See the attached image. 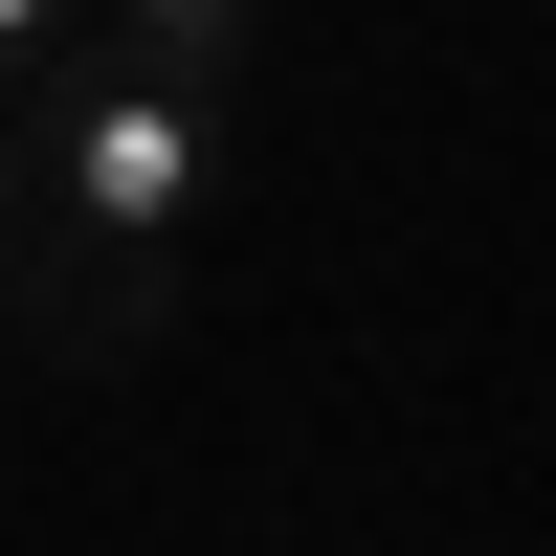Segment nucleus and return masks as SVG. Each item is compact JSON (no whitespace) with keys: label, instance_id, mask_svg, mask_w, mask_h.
<instances>
[{"label":"nucleus","instance_id":"obj_4","mask_svg":"<svg viewBox=\"0 0 556 556\" xmlns=\"http://www.w3.org/2000/svg\"><path fill=\"white\" fill-rule=\"evenodd\" d=\"M67 45H89V0H0V89H45Z\"/></svg>","mask_w":556,"mask_h":556},{"label":"nucleus","instance_id":"obj_2","mask_svg":"<svg viewBox=\"0 0 556 556\" xmlns=\"http://www.w3.org/2000/svg\"><path fill=\"white\" fill-rule=\"evenodd\" d=\"M0 334L23 356H156L178 334V245H134V223H89V201L23 178V223H0Z\"/></svg>","mask_w":556,"mask_h":556},{"label":"nucleus","instance_id":"obj_3","mask_svg":"<svg viewBox=\"0 0 556 556\" xmlns=\"http://www.w3.org/2000/svg\"><path fill=\"white\" fill-rule=\"evenodd\" d=\"M112 67H178V89H245L267 67V0H89Z\"/></svg>","mask_w":556,"mask_h":556},{"label":"nucleus","instance_id":"obj_5","mask_svg":"<svg viewBox=\"0 0 556 556\" xmlns=\"http://www.w3.org/2000/svg\"><path fill=\"white\" fill-rule=\"evenodd\" d=\"M0 223H23V112H0Z\"/></svg>","mask_w":556,"mask_h":556},{"label":"nucleus","instance_id":"obj_1","mask_svg":"<svg viewBox=\"0 0 556 556\" xmlns=\"http://www.w3.org/2000/svg\"><path fill=\"white\" fill-rule=\"evenodd\" d=\"M0 112H23V178H45V201L134 223V245H178V223L223 201V89H178V67L67 45V67H45V89H0Z\"/></svg>","mask_w":556,"mask_h":556}]
</instances>
